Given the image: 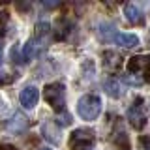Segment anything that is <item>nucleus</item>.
<instances>
[{
	"mask_svg": "<svg viewBox=\"0 0 150 150\" xmlns=\"http://www.w3.org/2000/svg\"><path fill=\"white\" fill-rule=\"evenodd\" d=\"M0 64H2V47H0Z\"/></svg>",
	"mask_w": 150,
	"mask_h": 150,
	"instance_id": "nucleus-18",
	"label": "nucleus"
},
{
	"mask_svg": "<svg viewBox=\"0 0 150 150\" xmlns=\"http://www.w3.org/2000/svg\"><path fill=\"white\" fill-rule=\"evenodd\" d=\"M4 128H6L9 133H23L26 128H28V118L23 112H13V116L9 118L6 124H4Z\"/></svg>",
	"mask_w": 150,
	"mask_h": 150,
	"instance_id": "nucleus-6",
	"label": "nucleus"
},
{
	"mask_svg": "<svg viewBox=\"0 0 150 150\" xmlns=\"http://www.w3.org/2000/svg\"><path fill=\"white\" fill-rule=\"evenodd\" d=\"M6 23H8V15L6 13H0V38L6 34Z\"/></svg>",
	"mask_w": 150,
	"mask_h": 150,
	"instance_id": "nucleus-15",
	"label": "nucleus"
},
{
	"mask_svg": "<svg viewBox=\"0 0 150 150\" xmlns=\"http://www.w3.org/2000/svg\"><path fill=\"white\" fill-rule=\"evenodd\" d=\"M105 90L112 98H120L122 96V86H120V83L116 81V79H109V81L105 83Z\"/></svg>",
	"mask_w": 150,
	"mask_h": 150,
	"instance_id": "nucleus-11",
	"label": "nucleus"
},
{
	"mask_svg": "<svg viewBox=\"0 0 150 150\" xmlns=\"http://www.w3.org/2000/svg\"><path fill=\"white\" fill-rule=\"evenodd\" d=\"M139 146H141V150H150V135H141Z\"/></svg>",
	"mask_w": 150,
	"mask_h": 150,
	"instance_id": "nucleus-14",
	"label": "nucleus"
},
{
	"mask_svg": "<svg viewBox=\"0 0 150 150\" xmlns=\"http://www.w3.org/2000/svg\"><path fill=\"white\" fill-rule=\"evenodd\" d=\"M128 122L133 129H143L148 122V115H146V107H144V100L141 96H137L133 100V103L128 109Z\"/></svg>",
	"mask_w": 150,
	"mask_h": 150,
	"instance_id": "nucleus-3",
	"label": "nucleus"
},
{
	"mask_svg": "<svg viewBox=\"0 0 150 150\" xmlns=\"http://www.w3.org/2000/svg\"><path fill=\"white\" fill-rule=\"evenodd\" d=\"M13 81V75L8 71V69H2L0 68V84H9Z\"/></svg>",
	"mask_w": 150,
	"mask_h": 150,
	"instance_id": "nucleus-13",
	"label": "nucleus"
},
{
	"mask_svg": "<svg viewBox=\"0 0 150 150\" xmlns=\"http://www.w3.org/2000/svg\"><path fill=\"white\" fill-rule=\"evenodd\" d=\"M112 41L120 47H126V49H133V47L139 45V38L135 34H128V32H116Z\"/></svg>",
	"mask_w": 150,
	"mask_h": 150,
	"instance_id": "nucleus-8",
	"label": "nucleus"
},
{
	"mask_svg": "<svg viewBox=\"0 0 150 150\" xmlns=\"http://www.w3.org/2000/svg\"><path fill=\"white\" fill-rule=\"evenodd\" d=\"M101 98L96 96V94H84L83 98H79L77 101V112L83 120H96L101 112Z\"/></svg>",
	"mask_w": 150,
	"mask_h": 150,
	"instance_id": "nucleus-1",
	"label": "nucleus"
},
{
	"mask_svg": "<svg viewBox=\"0 0 150 150\" xmlns=\"http://www.w3.org/2000/svg\"><path fill=\"white\" fill-rule=\"evenodd\" d=\"M94 143H96L94 131L88 128H77L69 135V148L71 150H92Z\"/></svg>",
	"mask_w": 150,
	"mask_h": 150,
	"instance_id": "nucleus-4",
	"label": "nucleus"
},
{
	"mask_svg": "<svg viewBox=\"0 0 150 150\" xmlns=\"http://www.w3.org/2000/svg\"><path fill=\"white\" fill-rule=\"evenodd\" d=\"M43 98L54 109V112H64L66 111V86L62 83H49L43 88Z\"/></svg>",
	"mask_w": 150,
	"mask_h": 150,
	"instance_id": "nucleus-2",
	"label": "nucleus"
},
{
	"mask_svg": "<svg viewBox=\"0 0 150 150\" xmlns=\"http://www.w3.org/2000/svg\"><path fill=\"white\" fill-rule=\"evenodd\" d=\"M0 150H19V148L13 144H0Z\"/></svg>",
	"mask_w": 150,
	"mask_h": 150,
	"instance_id": "nucleus-17",
	"label": "nucleus"
},
{
	"mask_svg": "<svg viewBox=\"0 0 150 150\" xmlns=\"http://www.w3.org/2000/svg\"><path fill=\"white\" fill-rule=\"evenodd\" d=\"M103 58H105V60H103V66H105V68L107 69H112V68H118V66H120V54H116L115 53V51H105V53H103Z\"/></svg>",
	"mask_w": 150,
	"mask_h": 150,
	"instance_id": "nucleus-10",
	"label": "nucleus"
},
{
	"mask_svg": "<svg viewBox=\"0 0 150 150\" xmlns=\"http://www.w3.org/2000/svg\"><path fill=\"white\" fill-rule=\"evenodd\" d=\"M124 15L129 21V25H143L144 23L143 13H141V9L135 6V4H126L124 6Z\"/></svg>",
	"mask_w": 150,
	"mask_h": 150,
	"instance_id": "nucleus-9",
	"label": "nucleus"
},
{
	"mask_svg": "<svg viewBox=\"0 0 150 150\" xmlns=\"http://www.w3.org/2000/svg\"><path fill=\"white\" fill-rule=\"evenodd\" d=\"M115 144H116V146H120L122 150H129L131 148L129 139H128V135H126L124 131H118V133L115 135Z\"/></svg>",
	"mask_w": 150,
	"mask_h": 150,
	"instance_id": "nucleus-12",
	"label": "nucleus"
},
{
	"mask_svg": "<svg viewBox=\"0 0 150 150\" xmlns=\"http://www.w3.org/2000/svg\"><path fill=\"white\" fill-rule=\"evenodd\" d=\"M40 150H51V148H40Z\"/></svg>",
	"mask_w": 150,
	"mask_h": 150,
	"instance_id": "nucleus-19",
	"label": "nucleus"
},
{
	"mask_svg": "<svg viewBox=\"0 0 150 150\" xmlns=\"http://www.w3.org/2000/svg\"><path fill=\"white\" fill-rule=\"evenodd\" d=\"M38 100H40V90L36 86H25L19 94V101L25 109H34Z\"/></svg>",
	"mask_w": 150,
	"mask_h": 150,
	"instance_id": "nucleus-5",
	"label": "nucleus"
},
{
	"mask_svg": "<svg viewBox=\"0 0 150 150\" xmlns=\"http://www.w3.org/2000/svg\"><path fill=\"white\" fill-rule=\"evenodd\" d=\"M144 75H150V54L144 56Z\"/></svg>",
	"mask_w": 150,
	"mask_h": 150,
	"instance_id": "nucleus-16",
	"label": "nucleus"
},
{
	"mask_svg": "<svg viewBox=\"0 0 150 150\" xmlns=\"http://www.w3.org/2000/svg\"><path fill=\"white\" fill-rule=\"evenodd\" d=\"M41 133H43V137L49 141V143H54L58 144L60 141H62V137H60V126L56 124L54 120H49L43 124V128H41Z\"/></svg>",
	"mask_w": 150,
	"mask_h": 150,
	"instance_id": "nucleus-7",
	"label": "nucleus"
}]
</instances>
